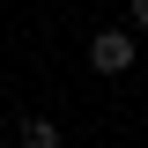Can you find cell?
I'll return each instance as SVG.
<instances>
[{"instance_id": "1", "label": "cell", "mask_w": 148, "mask_h": 148, "mask_svg": "<svg viewBox=\"0 0 148 148\" xmlns=\"http://www.w3.org/2000/svg\"><path fill=\"white\" fill-rule=\"evenodd\" d=\"M133 59H141L133 30H96V37H89V67H96V74H133Z\"/></svg>"}, {"instance_id": "2", "label": "cell", "mask_w": 148, "mask_h": 148, "mask_svg": "<svg viewBox=\"0 0 148 148\" xmlns=\"http://www.w3.org/2000/svg\"><path fill=\"white\" fill-rule=\"evenodd\" d=\"M15 148H67V133H59V119L37 111V119H22V126H15Z\"/></svg>"}, {"instance_id": "3", "label": "cell", "mask_w": 148, "mask_h": 148, "mask_svg": "<svg viewBox=\"0 0 148 148\" xmlns=\"http://www.w3.org/2000/svg\"><path fill=\"white\" fill-rule=\"evenodd\" d=\"M126 30H148V0H126Z\"/></svg>"}]
</instances>
